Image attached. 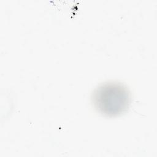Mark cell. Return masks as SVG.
Masks as SVG:
<instances>
[{
	"label": "cell",
	"instance_id": "cell-1",
	"mask_svg": "<svg viewBox=\"0 0 157 157\" xmlns=\"http://www.w3.org/2000/svg\"><path fill=\"white\" fill-rule=\"evenodd\" d=\"M95 109L101 113L113 117L124 112L131 103V94L128 88L116 82H109L99 86L92 98Z\"/></svg>",
	"mask_w": 157,
	"mask_h": 157
}]
</instances>
